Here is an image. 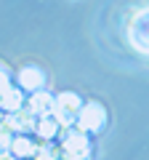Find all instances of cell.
<instances>
[{
  "label": "cell",
  "mask_w": 149,
  "mask_h": 160,
  "mask_svg": "<svg viewBox=\"0 0 149 160\" xmlns=\"http://www.w3.org/2000/svg\"><path fill=\"white\" fill-rule=\"evenodd\" d=\"M19 86H22L24 91H40V88L46 86V78H43V72L37 67H24L22 72H19Z\"/></svg>",
  "instance_id": "5b68a950"
},
{
  "label": "cell",
  "mask_w": 149,
  "mask_h": 160,
  "mask_svg": "<svg viewBox=\"0 0 149 160\" xmlns=\"http://www.w3.org/2000/svg\"><path fill=\"white\" fill-rule=\"evenodd\" d=\"M64 149H67V155H72L74 160H83V158L91 155V144H88V139L83 136L80 131L67 133V139H64Z\"/></svg>",
  "instance_id": "277c9868"
},
{
  "label": "cell",
  "mask_w": 149,
  "mask_h": 160,
  "mask_svg": "<svg viewBox=\"0 0 149 160\" xmlns=\"http://www.w3.org/2000/svg\"><path fill=\"white\" fill-rule=\"evenodd\" d=\"M13 158H16L13 152H6V155H3V160H13Z\"/></svg>",
  "instance_id": "8fae6325"
},
{
  "label": "cell",
  "mask_w": 149,
  "mask_h": 160,
  "mask_svg": "<svg viewBox=\"0 0 149 160\" xmlns=\"http://www.w3.org/2000/svg\"><path fill=\"white\" fill-rule=\"evenodd\" d=\"M80 109H83V102L74 93H61V96H56V104H53V118L61 126H69L74 115H80Z\"/></svg>",
  "instance_id": "3957f363"
},
{
  "label": "cell",
  "mask_w": 149,
  "mask_h": 160,
  "mask_svg": "<svg viewBox=\"0 0 149 160\" xmlns=\"http://www.w3.org/2000/svg\"><path fill=\"white\" fill-rule=\"evenodd\" d=\"M128 38L141 53H149V8H141L128 22Z\"/></svg>",
  "instance_id": "6da1fadb"
},
{
  "label": "cell",
  "mask_w": 149,
  "mask_h": 160,
  "mask_svg": "<svg viewBox=\"0 0 149 160\" xmlns=\"http://www.w3.org/2000/svg\"><path fill=\"white\" fill-rule=\"evenodd\" d=\"M32 115L35 112H22V109H16V112H11L6 118V126L8 128H16V131H24V128L32 126Z\"/></svg>",
  "instance_id": "9c48e42d"
},
{
  "label": "cell",
  "mask_w": 149,
  "mask_h": 160,
  "mask_svg": "<svg viewBox=\"0 0 149 160\" xmlns=\"http://www.w3.org/2000/svg\"><path fill=\"white\" fill-rule=\"evenodd\" d=\"M11 152L16 155V158H37V147H35L29 139H24V136H19V139H13V144H11Z\"/></svg>",
  "instance_id": "ba28073f"
},
{
  "label": "cell",
  "mask_w": 149,
  "mask_h": 160,
  "mask_svg": "<svg viewBox=\"0 0 149 160\" xmlns=\"http://www.w3.org/2000/svg\"><path fill=\"white\" fill-rule=\"evenodd\" d=\"M104 123H107V112H104V107L96 104V102L85 104V107L80 109V115H77V128H80V131H91V133L101 131Z\"/></svg>",
  "instance_id": "7a4b0ae2"
},
{
  "label": "cell",
  "mask_w": 149,
  "mask_h": 160,
  "mask_svg": "<svg viewBox=\"0 0 149 160\" xmlns=\"http://www.w3.org/2000/svg\"><path fill=\"white\" fill-rule=\"evenodd\" d=\"M53 104H56V99H53L51 93H46V91H35L32 99H29V112H35V115H40V118H46V115L53 112Z\"/></svg>",
  "instance_id": "8992f818"
},
{
  "label": "cell",
  "mask_w": 149,
  "mask_h": 160,
  "mask_svg": "<svg viewBox=\"0 0 149 160\" xmlns=\"http://www.w3.org/2000/svg\"><path fill=\"white\" fill-rule=\"evenodd\" d=\"M59 126H61V123H59L56 118H40L37 120V123H35V131L40 133L43 139H51V136H56V131H59Z\"/></svg>",
  "instance_id": "30bf717a"
},
{
  "label": "cell",
  "mask_w": 149,
  "mask_h": 160,
  "mask_svg": "<svg viewBox=\"0 0 149 160\" xmlns=\"http://www.w3.org/2000/svg\"><path fill=\"white\" fill-rule=\"evenodd\" d=\"M24 99H22V91L19 88H11L8 86V78L3 75V107L8 109V112H16V109H22Z\"/></svg>",
  "instance_id": "52a82bcc"
}]
</instances>
